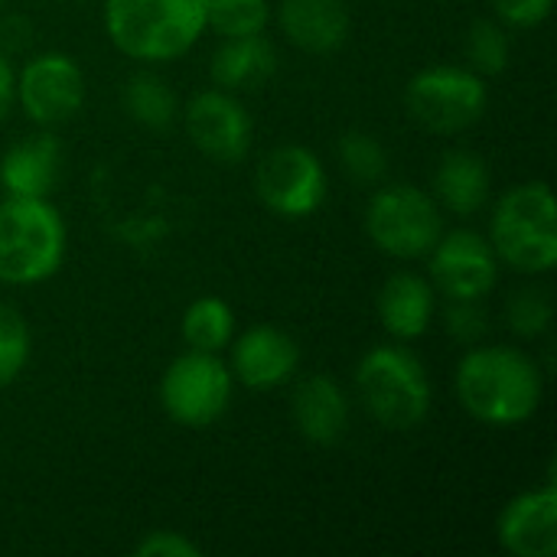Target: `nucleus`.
Instances as JSON below:
<instances>
[{
    "label": "nucleus",
    "instance_id": "obj_1",
    "mask_svg": "<svg viewBox=\"0 0 557 557\" xmlns=\"http://www.w3.org/2000/svg\"><path fill=\"white\" fill-rule=\"evenodd\" d=\"M454 388L473 421L486 428H519L535 418L545 395V379L525 349L473 343L457 362Z\"/></svg>",
    "mask_w": 557,
    "mask_h": 557
},
{
    "label": "nucleus",
    "instance_id": "obj_2",
    "mask_svg": "<svg viewBox=\"0 0 557 557\" xmlns=\"http://www.w3.org/2000/svg\"><path fill=\"white\" fill-rule=\"evenodd\" d=\"M209 0H104L101 20L111 46L134 62L186 55L206 26Z\"/></svg>",
    "mask_w": 557,
    "mask_h": 557
},
{
    "label": "nucleus",
    "instance_id": "obj_3",
    "mask_svg": "<svg viewBox=\"0 0 557 557\" xmlns=\"http://www.w3.org/2000/svg\"><path fill=\"white\" fill-rule=\"evenodd\" d=\"M356 395L385 431H414L431 414V379L424 362L401 343L372 346L356 366Z\"/></svg>",
    "mask_w": 557,
    "mask_h": 557
},
{
    "label": "nucleus",
    "instance_id": "obj_4",
    "mask_svg": "<svg viewBox=\"0 0 557 557\" xmlns=\"http://www.w3.org/2000/svg\"><path fill=\"white\" fill-rule=\"evenodd\" d=\"M490 245L499 264L519 274H548L557 264L555 193L542 180L506 189L490 219Z\"/></svg>",
    "mask_w": 557,
    "mask_h": 557
},
{
    "label": "nucleus",
    "instance_id": "obj_5",
    "mask_svg": "<svg viewBox=\"0 0 557 557\" xmlns=\"http://www.w3.org/2000/svg\"><path fill=\"white\" fill-rule=\"evenodd\" d=\"M65 219L49 199L0 202V284L33 287L49 281L65 261Z\"/></svg>",
    "mask_w": 557,
    "mask_h": 557
},
{
    "label": "nucleus",
    "instance_id": "obj_6",
    "mask_svg": "<svg viewBox=\"0 0 557 557\" xmlns=\"http://www.w3.org/2000/svg\"><path fill=\"white\" fill-rule=\"evenodd\" d=\"M369 242L398 261L428 258L444 232V209L414 183H392L369 196L362 215Z\"/></svg>",
    "mask_w": 557,
    "mask_h": 557
},
{
    "label": "nucleus",
    "instance_id": "obj_7",
    "mask_svg": "<svg viewBox=\"0 0 557 557\" xmlns=\"http://www.w3.org/2000/svg\"><path fill=\"white\" fill-rule=\"evenodd\" d=\"M490 104V88L470 65H428L405 88L408 114L431 134H460L473 127Z\"/></svg>",
    "mask_w": 557,
    "mask_h": 557
},
{
    "label": "nucleus",
    "instance_id": "obj_8",
    "mask_svg": "<svg viewBox=\"0 0 557 557\" xmlns=\"http://www.w3.org/2000/svg\"><path fill=\"white\" fill-rule=\"evenodd\" d=\"M235 395V379L219 352L186 349L160 379V405L183 428H209L225 418Z\"/></svg>",
    "mask_w": 557,
    "mask_h": 557
},
{
    "label": "nucleus",
    "instance_id": "obj_9",
    "mask_svg": "<svg viewBox=\"0 0 557 557\" xmlns=\"http://www.w3.org/2000/svg\"><path fill=\"white\" fill-rule=\"evenodd\" d=\"M255 193L268 212L281 219H307L326 202V170L310 147L281 144L261 157Z\"/></svg>",
    "mask_w": 557,
    "mask_h": 557
},
{
    "label": "nucleus",
    "instance_id": "obj_10",
    "mask_svg": "<svg viewBox=\"0 0 557 557\" xmlns=\"http://www.w3.org/2000/svg\"><path fill=\"white\" fill-rule=\"evenodd\" d=\"M428 281L447 300H483L499 284V258L483 232H441L428 251Z\"/></svg>",
    "mask_w": 557,
    "mask_h": 557
},
{
    "label": "nucleus",
    "instance_id": "obj_11",
    "mask_svg": "<svg viewBox=\"0 0 557 557\" xmlns=\"http://www.w3.org/2000/svg\"><path fill=\"white\" fill-rule=\"evenodd\" d=\"M16 104L39 124L55 127L72 121L85 104V72L65 52H39L16 72Z\"/></svg>",
    "mask_w": 557,
    "mask_h": 557
},
{
    "label": "nucleus",
    "instance_id": "obj_12",
    "mask_svg": "<svg viewBox=\"0 0 557 557\" xmlns=\"http://www.w3.org/2000/svg\"><path fill=\"white\" fill-rule=\"evenodd\" d=\"M183 127L199 153L215 163H242L251 150V114L238 101L235 91L225 88H202L196 91L186 108L180 111Z\"/></svg>",
    "mask_w": 557,
    "mask_h": 557
},
{
    "label": "nucleus",
    "instance_id": "obj_13",
    "mask_svg": "<svg viewBox=\"0 0 557 557\" xmlns=\"http://www.w3.org/2000/svg\"><path fill=\"white\" fill-rule=\"evenodd\" d=\"M232 379L251 392H271L287 382H294L300 369V346L290 333L258 323L248 326L242 336H232Z\"/></svg>",
    "mask_w": 557,
    "mask_h": 557
},
{
    "label": "nucleus",
    "instance_id": "obj_14",
    "mask_svg": "<svg viewBox=\"0 0 557 557\" xmlns=\"http://www.w3.org/2000/svg\"><path fill=\"white\" fill-rule=\"evenodd\" d=\"M499 545L516 557L557 555V490L545 483L539 490L509 499L496 519Z\"/></svg>",
    "mask_w": 557,
    "mask_h": 557
},
{
    "label": "nucleus",
    "instance_id": "obj_15",
    "mask_svg": "<svg viewBox=\"0 0 557 557\" xmlns=\"http://www.w3.org/2000/svg\"><path fill=\"white\" fill-rule=\"evenodd\" d=\"M290 418L304 441L317 447H333L349 428V395L333 375H307L290 395Z\"/></svg>",
    "mask_w": 557,
    "mask_h": 557
},
{
    "label": "nucleus",
    "instance_id": "obj_16",
    "mask_svg": "<svg viewBox=\"0 0 557 557\" xmlns=\"http://www.w3.org/2000/svg\"><path fill=\"white\" fill-rule=\"evenodd\" d=\"M274 16L287 42L310 55L343 49L352 29L346 0H281Z\"/></svg>",
    "mask_w": 557,
    "mask_h": 557
},
{
    "label": "nucleus",
    "instance_id": "obj_17",
    "mask_svg": "<svg viewBox=\"0 0 557 557\" xmlns=\"http://www.w3.org/2000/svg\"><path fill=\"white\" fill-rule=\"evenodd\" d=\"M375 310L379 320L385 326V333L398 343H414L421 339L437 313V290L428 281V274L418 271H395L379 297H375Z\"/></svg>",
    "mask_w": 557,
    "mask_h": 557
},
{
    "label": "nucleus",
    "instance_id": "obj_18",
    "mask_svg": "<svg viewBox=\"0 0 557 557\" xmlns=\"http://www.w3.org/2000/svg\"><path fill=\"white\" fill-rule=\"evenodd\" d=\"M62 173V144L52 131L16 140L0 157V186L13 199H49Z\"/></svg>",
    "mask_w": 557,
    "mask_h": 557
},
{
    "label": "nucleus",
    "instance_id": "obj_19",
    "mask_svg": "<svg viewBox=\"0 0 557 557\" xmlns=\"http://www.w3.org/2000/svg\"><path fill=\"white\" fill-rule=\"evenodd\" d=\"M493 193L490 163L473 150H447L434 170V199L444 212L470 219L476 215Z\"/></svg>",
    "mask_w": 557,
    "mask_h": 557
},
{
    "label": "nucleus",
    "instance_id": "obj_20",
    "mask_svg": "<svg viewBox=\"0 0 557 557\" xmlns=\"http://www.w3.org/2000/svg\"><path fill=\"white\" fill-rule=\"evenodd\" d=\"M277 72V49L261 36H232L222 39L209 59V78L225 91H251Z\"/></svg>",
    "mask_w": 557,
    "mask_h": 557
},
{
    "label": "nucleus",
    "instance_id": "obj_21",
    "mask_svg": "<svg viewBox=\"0 0 557 557\" xmlns=\"http://www.w3.org/2000/svg\"><path fill=\"white\" fill-rule=\"evenodd\" d=\"M121 104L134 124L150 127V131H166L180 117V101H176L170 82H163L157 72H134L124 82Z\"/></svg>",
    "mask_w": 557,
    "mask_h": 557
},
{
    "label": "nucleus",
    "instance_id": "obj_22",
    "mask_svg": "<svg viewBox=\"0 0 557 557\" xmlns=\"http://www.w3.org/2000/svg\"><path fill=\"white\" fill-rule=\"evenodd\" d=\"M180 336L186 343V349H199V352H222L228 349L232 336H235V310L222 300V297H196L180 320Z\"/></svg>",
    "mask_w": 557,
    "mask_h": 557
},
{
    "label": "nucleus",
    "instance_id": "obj_23",
    "mask_svg": "<svg viewBox=\"0 0 557 557\" xmlns=\"http://www.w3.org/2000/svg\"><path fill=\"white\" fill-rule=\"evenodd\" d=\"M336 160L346 170V176H352L362 186H372L388 173V150L369 131H346L336 144Z\"/></svg>",
    "mask_w": 557,
    "mask_h": 557
},
{
    "label": "nucleus",
    "instance_id": "obj_24",
    "mask_svg": "<svg viewBox=\"0 0 557 557\" xmlns=\"http://www.w3.org/2000/svg\"><path fill=\"white\" fill-rule=\"evenodd\" d=\"M271 3L268 0H209L206 26L215 29L222 39L232 36H261L271 26Z\"/></svg>",
    "mask_w": 557,
    "mask_h": 557
},
{
    "label": "nucleus",
    "instance_id": "obj_25",
    "mask_svg": "<svg viewBox=\"0 0 557 557\" xmlns=\"http://www.w3.org/2000/svg\"><path fill=\"white\" fill-rule=\"evenodd\" d=\"M463 52H467V65H470L473 72H480L483 78L499 75V72H506L509 55H512L509 29H506L499 20H476V23L467 29Z\"/></svg>",
    "mask_w": 557,
    "mask_h": 557
},
{
    "label": "nucleus",
    "instance_id": "obj_26",
    "mask_svg": "<svg viewBox=\"0 0 557 557\" xmlns=\"http://www.w3.org/2000/svg\"><path fill=\"white\" fill-rule=\"evenodd\" d=\"M29 352H33V336L26 320L10 304H0V388L13 385L23 375Z\"/></svg>",
    "mask_w": 557,
    "mask_h": 557
},
{
    "label": "nucleus",
    "instance_id": "obj_27",
    "mask_svg": "<svg viewBox=\"0 0 557 557\" xmlns=\"http://www.w3.org/2000/svg\"><path fill=\"white\" fill-rule=\"evenodd\" d=\"M506 320H509V330L522 339H539L552 330V320H555V304L548 297V290L542 287H525V290H516L506 304Z\"/></svg>",
    "mask_w": 557,
    "mask_h": 557
},
{
    "label": "nucleus",
    "instance_id": "obj_28",
    "mask_svg": "<svg viewBox=\"0 0 557 557\" xmlns=\"http://www.w3.org/2000/svg\"><path fill=\"white\" fill-rule=\"evenodd\" d=\"M486 310L480 300H447L444 307V330L450 339L463 343V346H473L486 336L490 323H486Z\"/></svg>",
    "mask_w": 557,
    "mask_h": 557
},
{
    "label": "nucleus",
    "instance_id": "obj_29",
    "mask_svg": "<svg viewBox=\"0 0 557 557\" xmlns=\"http://www.w3.org/2000/svg\"><path fill=\"white\" fill-rule=\"evenodd\" d=\"M493 10L506 29H535L552 16L555 0H493Z\"/></svg>",
    "mask_w": 557,
    "mask_h": 557
},
{
    "label": "nucleus",
    "instance_id": "obj_30",
    "mask_svg": "<svg viewBox=\"0 0 557 557\" xmlns=\"http://www.w3.org/2000/svg\"><path fill=\"white\" fill-rule=\"evenodd\" d=\"M140 557H199L202 548L183 532H150L134 548Z\"/></svg>",
    "mask_w": 557,
    "mask_h": 557
},
{
    "label": "nucleus",
    "instance_id": "obj_31",
    "mask_svg": "<svg viewBox=\"0 0 557 557\" xmlns=\"http://www.w3.org/2000/svg\"><path fill=\"white\" fill-rule=\"evenodd\" d=\"M13 104H16V72H13L7 52H0V121L10 114Z\"/></svg>",
    "mask_w": 557,
    "mask_h": 557
},
{
    "label": "nucleus",
    "instance_id": "obj_32",
    "mask_svg": "<svg viewBox=\"0 0 557 557\" xmlns=\"http://www.w3.org/2000/svg\"><path fill=\"white\" fill-rule=\"evenodd\" d=\"M0 7H3V0H0Z\"/></svg>",
    "mask_w": 557,
    "mask_h": 557
}]
</instances>
